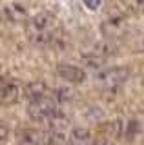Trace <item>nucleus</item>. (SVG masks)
<instances>
[{
  "label": "nucleus",
  "instance_id": "4",
  "mask_svg": "<svg viewBox=\"0 0 144 145\" xmlns=\"http://www.w3.org/2000/svg\"><path fill=\"white\" fill-rule=\"evenodd\" d=\"M22 94L20 84L11 76H0V105H13Z\"/></svg>",
  "mask_w": 144,
  "mask_h": 145
},
{
  "label": "nucleus",
  "instance_id": "10",
  "mask_svg": "<svg viewBox=\"0 0 144 145\" xmlns=\"http://www.w3.org/2000/svg\"><path fill=\"white\" fill-rule=\"evenodd\" d=\"M44 145H67V133L60 129H46Z\"/></svg>",
  "mask_w": 144,
  "mask_h": 145
},
{
  "label": "nucleus",
  "instance_id": "17",
  "mask_svg": "<svg viewBox=\"0 0 144 145\" xmlns=\"http://www.w3.org/2000/svg\"><path fill=\"white\" fill-rule=\"evenodd\" d=\"M135 51H137V53H144V38L139 40V45L135 47Z\"/></svg>",
  "mask_w": 144,
  "mask_h": 145
},
{
  "label": "nucleus",
  "instance_id": "15",
  "mask_svg": "<svg viewBox=\"0 0 144 145\" xmlns=\"http://www.w3.org/2000/svg\"><path fill=\"white\" fill-rule=\"evenodd\" d=\"M82 2H84V6L88 9H91V11H97V9L102 6V0H82Z\"/></svg>",
  "mask_w": 144,
  "mask_h": 145
},
{
  "label": "nucleus",
  "instance_id": "13",
  "mask_svg": "<svg viewBox=\"0 0 144 145\" xmlns=\"http://www.w3.org/2000/svg\"><path fill=\"white\" fill-rule=\"evenodd\" d=\"M122 4H124V7L129 9V11L144 15V0H122Z\"/></svg>",
  "mask_w": 144,
  "mask_h": 145
},
{
  "label": "nucleus",
  "instance_id": "16",
  "mask_svg": "<svg viewBox=\"0 0 144 145\" xmlns=\"http://www.w3.org/2000/svg\"><path fill=\"white\" fill-rule=\"evenodd\" d=\"M91 145H113V142L110 138H106V136H98L91 142Z\"/></svg>",
  "mask_w": 144,
  "mask_h": 145
},
{
  "label": "nucleus",
  "instance_id": "3",
  "mask_svg": "<svg viewBox=\"0 0 144 145\" xmlns=\"http://www.w3.org/2000/svg\"><path fill=\"white\" fill-rule=\"evenodd\" d=\"M58 111H60V105L57 103L55 96L28 103V116L35 121H40V123H49Z\"/></svg>",
  "mask_w": 144,
  "mask_h": 145
},
{
  "label": "nucleus",
  "instance_id": "11",
  "mask_svg": "<svg viewBox=\"0 0 144 145\" xmlns=\"http://www.w3.org/2000/svg\"><path fill=\"white\" fill-rule=\"evenodd\" d=\"M80 62L84 63L86 67H89V69H93V71H102V67L106 65V60L104 58H100L98 54L95 53H86V54H82L80 56Z\"/></svg>",
  "mask_w": 144,
  "mask_h": 145
},
{
  "label": "nucleus",
  "instance_id": "9",
  "mask_svg": "<svg viewBox=\"0 0 144 145\" xmlns=\"http://www.w3.org/2000/svg\"><path fill=\"white\" fill-rule=\"evenodd\" d=\"M91 133L86 127H73L67 133V143L69 145H91Z\"/></svg>",
  "mask_w": 144,
  "mask_h": 145
},
{
  "label": "nucleus",
  "instance_id": "8",
  "mask_svg": "<svg viewBox=\"0 0 144 145\" xmlns=\"http://www.w3.org/2000/svg\"><path fill=\"white\" fill-rule=\"evenodd\" d=\"M44 138H46V131L35 127H26L17 133L18 145H44Z\"/></svg>",
  "mask_w": 144,
  "mask_h": 145
},
{
  "label": "nucleus",
  "instance_id": "12",
  "mask_svg": "<svg viewBox=\"0 0 144 145\" xmlns=\"http://www.w3.org/2000/svg\"><path fill=\"white\" fill-rule=\"evenodd\" d=\"M91 53H95V54H98L100 58L108 60V56H111V54L117 53V49H115L113 42H98L95 47L91 49Z\"/></svg>",
  "mask_w": 144,
  "mask_h": 145
},
{
  "label": "nucleus",
  "instance_id": "2",
  "mask_svg": "<svg viewBox=\"0 0 144 145\" xmlns=\"http://www.w3.org/2000/svg\"><path fill=\"white\" fill-rule=\"evenodd\" d=\"M129 78V69L128 67H108V69H102L95 74V84L100 89L104 91H115L119 89L120 85H124Z\"/></svg>",
  "mask_w": 144,
  "mask_h": 145
},
{
  "label": "nucleus",
  "instance_id": "7",
  "mask_svg": "<svg viewBox=\"0 0 144 145\" xmlns=\"http://www.w3.org/2000/svg\"><path fill=\"white\" fill-rule=\"evenodd\" d=\"M24 96L28 100V103L31 102H40V100H46L53 96V91L48 87L44 82H29L28 85L24 87Z\"/></svg>",
  "mask_w": 144,
  "mask_h": 145
},
{
  "label": "nucleus",
  "instance_id": "6",
  "mask_svg": "<svg viewBox=\"0 0 144 145\" xmlns=\"http://www.w3.org/2000/svg\"><path fill=\"white\" fill-rule=\"evenodd\" d=\"M2 16H4V20L11 22V24H24V22L29 20V11L24 4L11 2L2 9Z\"/></svg>",
  "mask_w": 144,
  "mask_h": 145
},
{
  "label": "nucleus",
  "instance_id": "14",
  "mask_svg": "<svg viewBox=\"0 0 144 145\" xmlns=\"http://www.w3.org/2000/svg\"><path fill=\"white\" fill-rule=\"evenodd\" d=\"M7 138H9V127L0 120V143H4Z\"/></svg>",
  "mask_w": 144,
  "mask_h": 145
},
{
  "label": "nucleus",
  "instance_id": "1",
  "mask_svg": "<svg viewBox=\"0 0 144 145\" xmlns=\"http://www.w3.org/2000/svg\"><path fill=\"white\" fill-rule=\"evenodd\" d=\"M57 20L49 11H38L26 22V36L37 47H55L58 29H55Z\"/></svg>",
  "mask_w": 144,
  "mask_h": 145
},
{
  "label": "nucleus",
  "instance_id": "5",
  "mask_svg": "<svg viewBox=\"0 0 144 145\" xmlns=\"http://www.w3.org/2000/svg\"><path fill=\"white\" fill-rule=\"evenodd\" d=\"M57 76L67 84H82L86 80V71L79 65H73V63H58Z\"/></svg>",
  "mask_w": 144,
  "mask_h": 145
}]
</instances>
